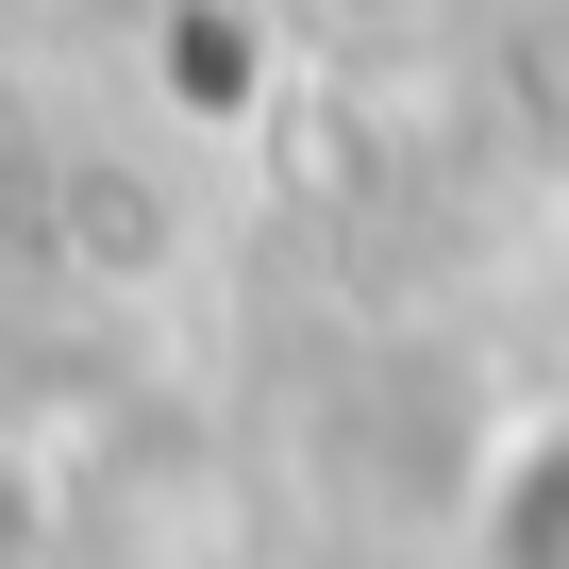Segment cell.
Segmentation results:
<instances>
[{
    "mask_svg": "<svg viewBox=\"0 0 569 569\" xmlns=\"http://www.w3.org/2000/svg\"><path fill=\"white\" fill-rule=\"evenodd\" d=\"M486 569H569V436H536L486 502Z\"/></svg>",
    "mask_w": 569,
    "mask_h": 569,
    "instance_id": "cell-1",
    "label": "cell"
}]
</instances>
